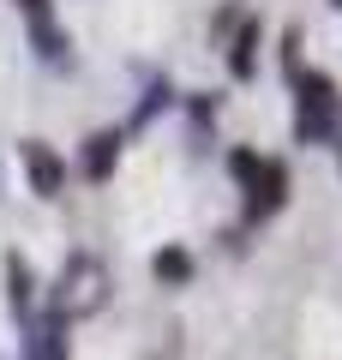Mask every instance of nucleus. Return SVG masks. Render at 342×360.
<instances>
[{"label": "nucleus", "mask_w": 342, "mask_h": 360, "mask_svg": "<svg viewBox=\"0 0 342 360\" xmlns=\"http://www.w3.org/2000/svg\"><path fill=\"white\" fill-rule=\"evenodd\" d=\"M294 103H300L294 132H300L306 144H324L330 132L342 127V96H336V84H330L324 72H294Z\"/></svg>", "instance_id": "obj_1"}, {"label": "nucleus", "mask_w": 342, "mask_h": 360, "mask_svg": "<svg viewBox=\"0 0 342 360\" xmlns=\"http://www.w3.org/2000/svg\"><path fill=\"white\" fill-rule=\"evenodd\" d=\"M282 198H289V168L277 162V156H265V168H258V180L246 186V222H265L282 210Z\"/></svg>", "instance_id": "obj_2"}, {"label": "nucleus", "mask_w": 342, "mask_h": 360, "mask_svg": "<svg viewBox=\"0 0 342 360\" xmlns=\"http://www.w3.org/2000/svg\"><path fill=\"white\" fill-rule=\"evenodd\" d=\"M18 156H25V174H30V186H37L42 198H61V186H66V162L54 156V144L25 139V144H18Z\"/></svg>", "instance_id": "obj_3"}, {"label": "nucleus", "mask_w": 342, "mask_h": 360, "mask_svg": "<svg viewBox=\"0 0 342 360\" xmlns=\"http://www.w3.org/2000/svg\"><path fill=\"white\" fill-rule=\"evenodd\" d=\"M25 6V18H30V37H37V49L49 54V60H61L66 54V37L54 30V18H49V0H18Z\"/></svg>", "instance_id": "obj_4"}, {"label": "nucleus", "mask_w": 342, "mask_h": 360, "mask_svg": "<svg viewBox=\"0 0 342 360\" xmlns=\"http://www.w3.org/2000/svg\"><path fill=\"white\" fill-rule=\"evenodd\" d=\"M114 162H120V132H90V139H84V174L90 180H108Z\"/></svg>", "instance_id": "obj_5"}, {"label": "nucleus", "mask_w": 342, "mask_h": 360, "mask_svg": "<svg viewBox=\"0 0 342 360\" xmlns=\"http://www.w3.org/2000/svg\"><path fill=\"white\" fill-rule=\"evenodd\" d=\"M25 360H66V319L61 312H49V319L30 330V354Z\"/></svg>", "instance_id": "obj_6"}, {"label": "nucleus", "mask_w": 342, "mask_h": 360, "mask_svg": "<svg viewBox=\"0 0 342 360\" xmlns=\"http://www.w3.org/2000/svg\"><path fill=\"white\" fill-rule=\"evenodd\" d=\"M30 300H37V276H30L25 258H6V307L18 319H30Z\"/></svg>", "instance_id": "obj_7"}, {"label": "nucleus", "mask_w": 342, "mask_h": 360, "mask_svg": "<svg viewBox=\"0 0 342 360\" xmlns=\"http://www.w3.org/2000/svg\"><path fill=\"white\" fill-rule=\"evenodd\" d=\"M151 270L163 276V283H186V276H192V252H186V246H163Z\"/></svg>", "instance_id": "obj_8"}, {"label": "nucleus", "mask_w": 342, "mask_h": 360, "mask_svg": "<svg viewBox=\"0 0 342 360\" xmlns=\"http://www.w3.org/2000/svg\"><path fill=\"white\" fill-rule=\"evenodd\" d=\"M253 49H258V25H246L234 37V54H228V72L234 78H253Z\"/></svg>", "instance_id": "obj_9"}]
</instances>
